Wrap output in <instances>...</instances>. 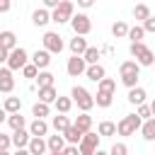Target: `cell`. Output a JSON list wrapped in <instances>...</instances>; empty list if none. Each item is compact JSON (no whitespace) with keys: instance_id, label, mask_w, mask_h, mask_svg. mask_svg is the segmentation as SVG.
I'll use <instances>...</instances> for the list:
<instances>
[{"instance_id":"cell-1","label":"cell","mask_w":155,"mask_h":155,"mask_svg":"<svg viewBox=\"0 0 155 155\" xmlns=\"http://www.w3.org/2000/svg\"><path fill=\"white\" fill-rule=\"evenodd\" d=\"M119 78H121V85H126L128 90L138 87V78H140V65L136 61H124L119 65Z\"/></svg>"},{"instance_id":"cell-2","label":"cell","mask_w":155,"mask_h":155,"mask_svg":"<svg viewBox=\"0 0 155 155\" xmlns=\"http://www.w3.org/2000/svg\"><path fill=\"white\" fill-rule=\"evenodd\" d=\"M70 97H73V102L78 104V109H80L82 114H87V111L94 107V94H90L82 85H75V87L70 90Z\"/></svg>"},{"instance_id":"cell-3","label":"cell","mask_w":155,"mask_h":155,"mask_svg":"<svg viewBox=\"0 0 155 155\" xmlns=\"http://www.w3.org/2000/svg\"><path fill=\"white\" fill-rule=\"evenodd\" d=\"M143 124H145V121H143L138 114H126V116L116 124V126H119V136H133L136 131L143 128Z\"/></svg>"},{"instance_id":"cell-4","label":"cell","mask_w":155,"mask_h":155,"mask_svg":"<svg viewBox=\"0 0 155 155\" xmlns=\"http://www.w3.org/2000/svg\"><path fill=\"white\" fill-rule=\"evenodd\" d=\"M128 51H131V56H133V61L138 65H153L155 63V56H153V51L145 44H131Z\"/></svg>"},{"instance_id":"cell-5","label":"cell","mask_w":155,"mask_h":155,"mask_svg":"<svg viewBox=\"0 0 155 155\" xmlns=\"http://www.w3.org/2000/svg\"><path fill=\"white\" fill-rule=\"evenodd\" d=\"M75 12V5L70 2V0H63L61 5H58V10H53L51 12V19L56 22V24H65V22H73V15Z\"/></svg>"},{"instance_id":"cell-6","label":"cell","mask_w":155,"mask_h":155,"mask_svg":"<svg viewBox=\"0 0 155 155\" xmlns=\"http://www.w3.org/2000/svg\"><path fill=\"white\" fill-rule=\"evenodd\" d=\"M70 27H73V31H75V36H87L90 31H92V19L85 15V12H78L75 17H73V22H70Z\"/></svg>"},{"instance_id":"cell-7","label":"cell","mask_w":155,"mask_h":155,"mask_svg":"<svg viewBox=\"0 0 155 155\" xmlns=\"http://www.w3.org/2000/svg\"><path fill=\"white\" fill-rule=\"evenodd\" d=\"M27 65H29V53H27L22 46H17V48L10 53V58H7V68H10V70H19V68H22V70H24Z\"/></svg>"},{"instance_id":"cell-8","label":"cell","mask_w":155,"mask_h":155,"mask_svg":"<svg viewBox=\"0 0 155 155\" xmlns=\"http://www.w3.org/2000/svg\"><path fill=\"white\" fill-rule=\"evenodd\" d=\"M41 44H44V48L48 51V53H61L63 51V36L58 34V31H46L44 34V39H41Z\"/></svg>"},{"instance_id":"cell-9","label":"cell","mask_w":155,"mask_h":155,"mask_svg":"<svg viewBox=\"0 0 155 155\" xmlns=\"http://www.w3.org/2000/svg\"><path fill=\"white\" fill-rule=\"evenodd\" d=\"M99 133H85V138H82V143H80V153L82 155H94L97 150H99Z\"/></svg>"},{"instance_id":"cell-10","label":"cell","mask_w":155,"mask_h":155,"mask_svg":"<svg viewBox=\"0 0 155 155\" xmlns=\"http://www.w3.org/2000/svg\"><path fill=\"white\" fill-rule=\"evenodd\" d=\"M65 70H68V75H70V78L85 75V73H87V61H85L82 56H73V58H68V65H65Z\"/></svg>"},{"instance_id":"cell-11","label":"cell","mask_w":155,"mask_h":155,"mask_svg":"<svg viewBox=\"0 0 155 155\" xmlns=\"http://www.w3.org/2000/svg\"><path fill=\"white\" fill-rule=\"evenodd\" d=\"M31 63H34L39 70H46V68L51 65V53H48L46 48H36V51L31 53Z\"/></svg>"},{"instance_id":"cell-12","label":"cell","mask_w":155,"mask_h":155,"mask_svg":"<svg viewBox=\"0 0 155 155\" xmlns=\"http://www.w3.org/2000/svg\"><path fill=\"white\" fill-rule=\"evenodd\" d=\"M29 143H31V133H29V128L12 131V145H15L17 150H22V148H29Z\"/></svg>"},{"instance_id":"cell-13","label":"cell","mask_w":155,"mask_h":155,"mask_svg":"<svg viewBox=\"0 0 155 155\" xmlns=\"http://www.w3.org/2000/svg\"><path fill=\"white\" fill-rule=\"evenodd\" d=\"M12 87H15V78H12V70L5 65V68L0 70V92H2V94H10Z\"/></svg>"},{"instance_id":"cell-14","label":"cell","mask_w":155,"mask_h":155,"mask_svg":"<svg viewBox=\"0 0 155 155\" xmlns=\"http://www.w3.org/2000/svg\"><path fill=\"white\" fill-rule=\"evenodd\" d=\"M48 124H46V119H34L31 124H29V133H31V138H44V136H48Z\"/></svg>"},{"instance_id":"cell-15","label":"cell","mask_w":155,"mask_h":155,"mask_svg":"<svg viewBox=\"0 0 155 155\" xmlns=\"http://www.w3.org/2000/svg\"><path fill=\"white\" fill-rule=\"evenodd\" d=\"M46 143H48V153H63L68 145V140H65V136L63 133H53V136H48L46 138Z\"/></svg>"},{"instance_id":"cell-16","label":"cell","mask_w":155,"mask_h":155,"mask_svg":"<svg viewBox=\"0 0 155 155\" xmlns=\"http://www.w3.org/2000/svg\"><path fill=\"white\" fill-rule=\"evenodd\" d=\"M0 48L7 51V53H12V51L17 48V36H15V31H0Z\"/></svg>"},{"instance_id":"cell-17","label":"cell","mask_w":155,"mask_h":155,"mask_svg":"<svg viewBox=\"0 0 155 155\" xmlns=\"http://www.w3.org/2000/svg\"><path fill=\"white\" fill-rule=\"evenodd\" d=\"M31 22H34V27H46V24L53 22V19H51V12H48L46 7H39V10L31 12Z\"/></svg>"},{"instance_id":"cell-18","label":"cell","mask_w":155,"mask_h":155,"mask_svg":"<svg viewBox=\"0 0 155 155\" xmlns=\"http://www.w3.org/2000/svg\"><path fill=\"white\" fill-rule=\"evenodd\" d=\"M68 48L73 51V56H85L90 46H87V39H85V36H75V39H70Z\"/></svg>"},{"instance_id":"cell-19","label":"cell","mask_w":155,"mask_h":155,"mask_svg":"<svg viewBox=\"0 0 155 155\" xmlns=\"http://www.w3.org/2000/svg\"><path fill=\"white\" fill-rule=\"evenodd\" d=\"M85 75H87V80H92V82L99 85V82L107 78V70H104L102 63H97V65H87V73H85Z\"/></svg>"},{"instance_id":"cell-20","label":"cell","mask_w":155,"mask_h":155,"mask_svg":"<svg viewBox=\"0 0 155 155\" xmlns=\"http://www.w3.org/2000/svg\"><path fill=\"white\" fill-rule=\"evenodd\" d=\"M51 126H53V131H56V133H65L73 124H70V119H68L65 114H56V116H53V121H51Z\"/></svg>"},{"instance_id":"cell-21","label":"cell","mask_w":155,"mask_h":155,"mask_svg":"<svg viewBox=\"0 0 155 155\" xmlns=\"http://www.w3.org/2000/svg\"><path fill=\"white\" fill-rule=\"evenodd\" d=\"M58 97L61 94L56 92V87H41L39 90V102H44V104H56Z\"/></svg>"},{"instance_id":"cell-22","label":"cell","mask_w":155,"mask_h":155,"mask_svg":"<svg viewBox=\"0 0 155 155\" xmlns=\"http://www.w3.org/2000/svg\"><path fill=\"white\" fill-rule=\"evenodd\" d=\"M63 136H65L68 145H78V148H80V143H82V138H85V133H82L80 128H75V126H70V128H68Z\"/></svg>"},{"instance_id":"cell-23","label":"cell","mask_w":155,"mask_h":155,"mask_svg":"<svg viewBox=\"0 0 155 155\" xmlns=\"http://www.w3.org/2000/svg\"><path fill=\"white\" fill-rule=\"evenodd\" d=\"M2 109H5V114H19V109H22V99H19V97H5Z\"/></svg>"},{"instance_id":"cell-24","label":"cell","mask_w":155,"mask_h":155,"mask_svg":"<svg viewBox=\"0 0 155 155\" xmlns=\"http://www.w3.org/2000/svg\"><path fill=\"white\" fill-rule=\"evenodd\" d=\"M31 155H44L46 150H48V143H46V138H31V143H29V148H27Z\"/></svg>"},{"instance_id":"cell-25","label":"cell","mask_w":155,"mask_h":155,"mask_svg":"<svg viewBox=\"0 0 155 155\" xmlns=\"http://www.w3.org/2000/svg\"><path fill=\"white\" fill-rule=\"evenodd\" d=\"M128 31H131V27H128L124 19H116V22L111 24V34H114L116 39H124V36L128 39Z\"/></svg>"},{"instance_id":"cell-26","label":"cell","mask_w":155,"mask_h":155,"mask_svg":"<svg viewBox=\"0 0 155 155\" xmlns=\"http://www.w3.org/2000/svg\"><path fill=\"white\" fill-rule=\"evenodd\" d=\"M145 90L143 87H133V90H128V102L131 104H136V107H140V104H145Z\"/></svg>"},{"instance_id":"cell-27","label":"cell","mask_w":155,"mask_h":155,"mask_svg":"<svg viewBox=\"0 0 155 155\" xmlns=\"http://www.w3.org/2000/svg\"><path fill=\"white\" fill-rule=\"evenodd\" d=\"M7 126H10L12 131H22V128H27V119H24L22 114H10V116H7Z\"/></svg>"},{"instance_id":"cell-28","label":"cell","mask_w":155,"mask_h":155,"mask_svg":"<svg viewBox=\"0 0 155 155\" xmlns=\"http://www.w3.org/2000/svg\"><path fill=\"white\" fill-rule=\"evenodd\" d=\"M97 133H99V136H116V133H119V126H116L114 121H99Z\"/></svg>"},{"instance_id":"cell-29","label":"cell","mask_w":155,"mask_h":155,"mask_svg":"<svg viewBox=\"0 0 155 155\" xmlns=\"http://www.w3.org/2000/svg\"><path fill=\"white\" fill-rule=\"evenodd\" d=\"M75 128H80L82 133H90V128H92V116L90 114H80L78 119H75V124H73Z\"/></svg>"},{"instance_id":"cell-30","label":"cell","mask_w":155,"mask_h":155,"mask_svg":"<svg viewBox=\"0 0 155 155\" xmlns=\"http://www.w3.org/2000/svg\"><path fill=\"white\" fill-rule=\"evenodd\" d=\"M111 102H114V94H109V92H97L94 94V104L102 107V109H109Z\"/></svg>"},{"instance_id":"cell-31","label":"cell","mask_w":155,"mask_h":155,"mask_svg":"<svg viewBox=\"0 0 155 155\" xmlns=\"http://www.w3.org/2000/svg\"><path fill=\"white\" fill-rule=\"evenodd\" d=\"M70 109H73V97H58V99H56V111H58V114H65V116H68Z\"/></svg>"},{"instance_id":"cell-32","label":"cell","mask_w":155,"mask_h":155,"mask_svg":"<svg viewBox=\"0 0 155 155\" xmlns=\"http://www.w3.org/2000/svg\"><path fill=\"white\" fill-rule=\"evenodd\" d=\"M133 17H136V19H140V22H148L153 15H150V7L140 2V5H136V7H133Z\"/></svg>"},{"instance_id":"cell-33","label":"cell","mask_w":155,"mask_h":155,"mask_svg":"<svg viewBox=\"0 0 155 155\" xmlns=\"http://www.w3.org/2000/svg\"><path fill=\"white\" fill-rule=\"evenodd\" d=\"M143 36H145V29H143V24H136V27H131V31H128V39H131V44H143Z\"/></svg>"},{"instance_id":"cell-34","label":"cell","mask_w":155,"mask_h":155,"mask_svg":"<svg viewBox=\"0 0 155 155\" xmlns=\"http://www.w3.org/2000/svg\"><path fill=\"white\" fill-rule=\"evenodd\" d=\"M82 58L87 61V65H97V63H99V58H102V51H99L97 46H90V48H87V53H85Z\"/></svg>"},{"instance_id":"cell-35","label":"cell","mask_w":155,"mask_h":155,"mask_svg":"<svg viewBox=\"0 0 155 155\" xmlns=\"http://www.w3.org/2000/svg\"><path fill=\"white\" fill-rule=\"evenodd\" d=\"M31 114H34V119H46V116L51 114V107L44 104V102H36V104L31 107Z\"/></svg>"},{"instance_id":"cell-36","label":"cell","mask_w":155,"mask_h":155,"mask_svg":"<svg viewBox=\"0 0 155 155\" xmlns=\"http://www.w3.org/2000/svg\"><path fill=\"white\" fill-rule=\"evenodd\" d=\"M97 92H109V94H114V92H116V80H114V78H104V80L97 85Z\"/></svg>"},{"instance_id":"cell-37","label":"cell","mask_w":155,"mask_h":155,"mask_svg":"<svg viewBox=\"0 0 155 155\" xmlns=\"http://www.w3.org/2000/svg\"><path fill=\"white\" fill-rule=\"evenodd\" d=\"M36 82H39V90H41V87H53V73L41 70L39 78H36Z\"/></svg>"},{"instance_id":"cell-38","label":"cell","mask_w":155,"mask_h":155,"mask_svg":"<svg viewBox=\"0 0 155 155\" xmlns=\"http://www.w3.org/2000/svg\"><path fill=\"white\" fill-rule=\"evenodd\" d=\"M140 133H143V138H145V140H155V119L145 121V124H143V128H140Z\"/></svg>"},{"instance_id":"cell-39","label":"cell","mask_w":155,"mask_h":155,"mask_svg":"<svg viewBox=\"0 0 155 155\" xmlns=\"http://www.w3.org/2000/svg\"><path fill=\"white\" fill-rule=\"evenodd\" d=\"M136 114H138L143 121H150V119H153V109H150V104H140V107L136 109Z\"/></svg>"},{"instance_id":"cell-40","label":"cell","mask_w":155,"mask_h":155,"mask_svg":"<svg viewBox=\"0 0 155 155\" xmlns=\"http://www.w3.org/2000/svg\"><path fill=\"white\" fill-rule=\"evenodd\" d=\"M39 73H41V70H39V68H36L34 63H29V65H27V68L22 70V75H24V78H29V80H34V78H39Z\"/></svg>"},{"instance_id":"cell-41","label":"cell","mask_w":155,"mask_h":155,"mask_svg":"<svg viewBox=\"0 0 155 155\" xmlns=\"http://www.w3.org/2000/svg\"><path fill=\"white\" fill-rule=\"evenodd\" d=\"M109 155H128L126 143H114V145H111V150H109Z\"/></svg>"},{"instance_id":"cell-42","label":"cell","mask_w":155,"mask_h":155,"mask_svg":"<svg viewBox=\"0 0 155 155\" xmlns=\"http://www.w3.org/2000/svg\"><path fill=\"white\" fill-rule=\"evenodd\" d=\"M10 145H12V136L0 133V150H10Z\"/></svg>"},{"instance_id":"cell-43","label":"cell","mask_w":155,"mask_h":155,"mask_svg":"<svg viewBox=\"0 0 155 155\" xmlns=\"http://www.w3.org/2000/svg\"><path fill=\"white\" fill-rule=\"evenodd\" d=\"M61 2H63V0H44V7L53 12V10H58V5H61Z\"/></svg>"},{"instance_id":"cell-44","label":"cell","mask_w":155,"mask_h":155,"mask_svg":"<svg viewBox=\"0 0 155 155\" xmlns=\"http://www.w3.org/2000/svg\"><path fill=\"white\" fill-rule=\"evenodd\" d=\"M143 29L150 31V34H155V17H150L148 22H143Z\"/></svg>"},{"instance_id":"cell-45","label":"cell","mask_w":155,"mask_h":155,"mask_svg":"<svg viewBox=\"0 0 155 155\" xmlns=\"http://www.w3.org/2000/svg\"><path fill=\"white\" fill-rule=\"evenodd\" d=\"M63 155H82V153H80V148H78V145H68V148L63 150Z\"/></svg>"},{"instance_id":"cell-46","label":"cell","mask_w":155,"mask_h":155,"mask_svg":"<svg viewBox=\"0 0 155 155\" xmlns=\"http://www.w3.org/2000/svg\"><path fill=\"white\" fill-rule=\"evenodd\" d=\"M78 5H80V7H85V10H87V7H92V0H78Z\"/></svg>"},{"instance_id":"cell-47","label":"cell","mask_w":155,"mask_h":155,"mask_svg":"<svg viewBox=\"0 0 155 155\" xmlns=\"http://www.w3.org/2000/svg\"><path fill=\"white\" fill-rule=\"evenodd\" d=\"M7 10H10V2H7V0H5V2H0V12H7Z\"/></svg>"},{"instance_id":"cell-48","label":"cell","mask_w":155,"mask_h":155,"mask_svg":"<svg viewBox=\"0 0 155 155\" xmlns=\"http://www.w3.org/2000/svg\"><path fill=\"white\" fill-rule=\"evenodd\" d=\"M12 155H31V153H29V150H27V148H22V150H15V153H12Z\"/></svg>"},{"instance_id":"cell-49","label":"cell","mask_w":155,"mask_h":155,"mask_svg":"<svg viewBox=\"0 0 155 155\" xmlns=\"http://www.w3.org/2000/svg\"><path fill=\"white\" fill-rule=\"evenodd\" d=\"M150 109H153V119H155V99L150 102Z\"/></svg>"},{"instance_id":"cell-50","label":"cell","mask_w":155,"mask_h":155,"mask_svg":"<svg viewBox=\"0 0 155 155\" xmlns=\"http://www.w3.org/2000/svg\"><path fill=\"white\" fill-rule=\"evenodd\" d=\"M94 155H109V153H107V150H97Z\"/></svg>"},{"instance_id":"cell-51","label":"cell","mask_w":155,"mask_h":155,"mask_svg":"<svg viewBox=\"0 0 155 155\" xmlns=\"http://www.w3.org/2000/svg\"><path fill=\"white\" fill-rule=\"evenodd\" d=\"M0 155H12V153L10 150H0Z\"/></svg>"},{"instance_id":"cell-52","label":"cell","mask_w":155,"mask_h":155,"mask_svg":"<svg viewBox=\"0 0 155 155\" xmlns=\"http://www.w3.org/2000/svg\"><path fill=\"white\" fill-rule=\"evenodd\" d=\"M51 155H63V153H51Z\"/></svg>"}]
</instances>
